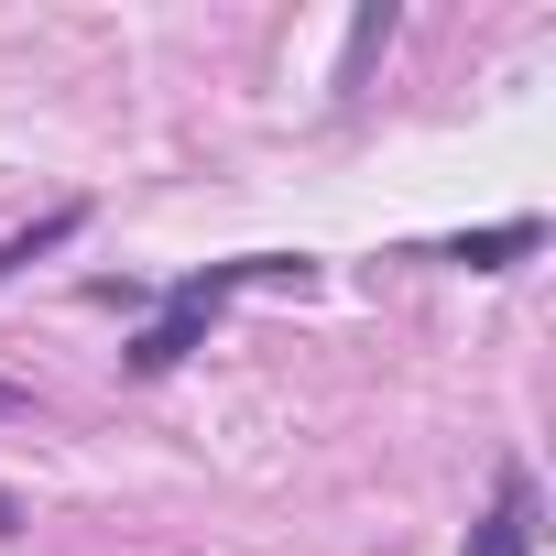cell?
<instances>
[{
	"mask_svg": "<svg viewBox=\"0 0 556 556\" xmlns=\"http://www.w3.org/2000/svg\"><path fill=\"white\" fill-rule=\"evenodd\" d=\"M545 502H534V469H502V491H491V513H480V534H469V556H523L545 523H534Z\"/></svg>",
	"mask_w": 556,
	"mask_h": 556,
	"instance_id": "obj_2",
	"label": "cell"
},
{
	"mask_svg": "<svg viewBox=\"0 0 556 556\" xmlns=\"http://www.w3.org/2000/svg\"><path fill=\"white\" fill-rule=\"evenodd\" d=\"M523 251H545V218H491V229H469V240H437L426 262H458V273H502V262H523Z\"/></svg>",
	"mask_w": 556,
	"mask_h": 556,
	"instance_id": "obj_3",
	"label": "cell"
},
{
	"mask_svg": "<svg viewBox=\"0 0 556 556\" xmlns=\"http://www.w3.org/2000/svg\"><path fill=\"white\" fill-rule=\"evenodd\" d=\"M77 218H88V207H45L34 229H12V240H0V285H12V273H23V262H45L55 240H77Z\"/></svg>",
	"mask_w": 556,
	"mask_h": 556,
	"instance_id": "obj_4",
	"label": "cell"
},
{
	"mask_svg": "<svg viewBox=\"0 0 556 556\" xmlns=\"http://www.w3.org/2000/svg\"><path fill=\"white\" fill-rule=\"evenodd\" d=\"M251 285H273V295H306V285H317V262H306V251H251V262L186 273V285L164 295V317H153L142 339H131V371H142V382H153V371H175V361L197 350V328H207V317H218L229 295H251Z\"/></svg>",
	"mask_w": 556,
	"mask_h": 556,
	"instance_id": "obj_1",
	"label": "cell"
},
{
	"mask_svg": "<svg viewBox=\"0 0 556 556\" xmlns=\"http://www.w3.org/2000/svg\"><path fill=\"white\" fill-rule=\"evenodd\" d=\"M0 415H34V393H23V382H0Z\"/></svg>",
	"mask_w": 556,
	"mask_h": 556,
	"instance_id": "obj_5",
	"label": "cell"
},
{
	"mask_svg": "<svg viewBox=\"0 0 556 556\" xmlns=\"http://www.w3.org/2000/svg\"><path fill=\"white\" fill-rule=\"evenodd\" d=\"M0 534H23V502H12V491H0Z\"/></svg>",
	"mask_w": 556,
	"mask_h": 556,
	"instance_id": "obj_6",
	"label": "cell"
}]
</instances>
